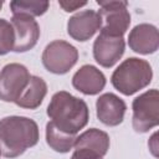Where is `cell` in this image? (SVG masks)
Masks as SVG:
<instances>
[{
  "mask_svg": "<svg viewBox=\"0 0 159 159\" xmlns=\"http://www.w3.org/2000/svg\"><path fill=\"white\" fill-rule=\"evenodd\" d=\"M39 142V127L27 117L11 116L0 119V153L16 158Z\"/></svg>",
  "mask_w": 159,
  "mask_h": 159,
  "instance_id": "obj_1",
  "label": "cell"
},
{
  "mask_svg": "<svg viewBox=\"0 0 159 159\" xmlns=\"http://www.w3.org/2000/svg\"><path fill=\"white\" fill-rule=\"evenodd\" d=\"M47 116L61 130L76 134L88 122V107L86 102L66 91L55 93L47 107Z\"/></svg>",
  "mask_w": 159,
  "mask_h": 159,
  "instance_id": "obj_2",
  "label": "cell"
},
{
  "mask_svg": "<svg viewBox=\"0 0 159 159\" xmlns=\"http://www.w3.org/2000/svg\"><path fill=\"white\" fill-rule=\"evenodd\" d=\"M152 67L145 60L130 57L123 61L112 75V84L123 94L130 96L152 81Z\"/></svg>",
  "mask_w": 159,
  "mask_h": 159,
  "instance_id": "obj_3",
  "label": "cell"
},
{
  "mask_svg": "<svg viewBox=\"0 0 159 159\" xmlns=\"http://www.w3.org/2000/svg\"><path fill=\"white\" fill-rule=\"evenodd\" d=\"M101 6L98 11L102 21L101 32L109 36L123 37L130 24V15L127 10V1H99Z\"/></svg>",
  "mask_w": 159,
  "mask_h": 159,
  "instance_id": "obj_4",
  "label": "cell"
},
{
  "mask_svg": "<svg viewBox=\"0 0 159 159\" xmlns=\"http://www.w3.org/2000/svg\"><path fill=\"white\" fill-rule=\"evenodd\" d=\"M133 128L145 133L159 123V93L157 89L147 91L133 101Z\"/></svg>",
  "mask_w": 159,
  "mask_h": 159,
  "instance_id": "obj_5",
  "label": "cell"
},
{
  "mask_svg": "<svg viewBox=\"0 0 159 159\" xmlns=\"http://www.w3.org/2000/svg\"><path fill=\"white\" fill-rule=\"evenodd\" d=\"M78 60V51L71 43L55 40L42 52V63L52 73L63 75L68 72Z\"/></svg>",
  "mask_w": 159,
  "mask_h": 159,
  "instance_id": "obj_6",
  "label": "cell"
},
{
  "mask_svg": "<svg viewBox=\"0 0 159 159\" xmlns=\"http://www.w3.org/2000/svg\"><path fill=\"white\" fill-rule=\"evenodd\" d=\"M30 77L31 76L24 65H6L0 71V99L5 102H16Z\"/></svg>",
  "mask_w": 159,
  "mask_h": 159,
  "instance_id": "obj_7",
  "label": "cell"
},
{
  "mask_svg": "<svg viewBox=\"0 0 159 159\" xmlns=\"http://www.w3.org/2000/svg\"><path fill=\"white\" fill-rule=\"evenodd\" d=\"M11 25L15 36L14 51L25 52L31 50L40 37V27L36 20L27 15H14Z\"/></svg>",
  "mask_w": 159,
  "mask_h": 159,
  "instance_id": "obj_8",
  "label": "cell"
},
{
  "mask_svg": "<svg viewBox=\"0 0 159 159\" xmlns=\"http://www.w3.org/2000/svg\"><path fill=\"white\" fill-rule=\"evenodd\" d=\"M124 46L123 37L101 32L93 43L94 60L103 67H112L124 53Z\"/></svg>",
  "mask_w": 159,
  "mask_h": 159,
  "instance_id": "obj_9",
  "label": "cell"
},
{
  "mask_svg": "<svg viewBox=\"0 0 159 159\" xmlns=\"http://www.w3.org/2000/svg\"><path fill=\"white\" fill-rule=\"evenodd\" d=\"M102 26L101 16L94 10H83L70 17L67 24L68 35L77 41H87Z\"/></svg>",
  "mask_w": 159,
  "mask_h": 159,
  "instance_id": "obj_10",
  "label": "cell"
},
{
  "mask_svg": "<svg viewBox=\"0 0 159 159\" xmlns=\"http://www.w3.org/2000/svg\"><path fill=\"white\" fill-rule=\"evenodd\" d=\"M96 108L98 119L106 125L114 127L122 123L127 106L118 96L113 93H104L97 99Z\"/></svg>",
  "mask_w": 159,
  "mask_h": 159,
  "instance_id": "obj_11",
  "label": "cell"
},
{
  "mask_svg": "<svg viewBox=\"0 0 159 159\" xmlns=\"http://www.w3.org/2000/svg\"><path fill=\"white\" fill-rule=\"evenodd\" d=\"M128 43L129 47L138 53L148 55L155 52L159 46V35L157 27L149 24L137 25L129 34Z\"/></svg>",
  "mask_w": 159,
  "mask_h": 159,
  "instance_id": "obj_12",
  "label": "cell"
},
{
  "mask_svg": "<svg viewBox=\"0 0 159 159\" xmlns=\"http://www.w3.org/2000/svg\"><path fill=\"white\" fill-rule=\"evenodd\" d=\"M72 84L84 94H97L104 88L106 77L94 66L84 65L73 75Z\"/></svg>",
  "mask_w": 159,
  "mask_h": 159,
  "instance_id": "obj_13",
  "label": "cell"
},
{
  "mask_svg": "<svg viewBox=\"0 0 159 159\" xmlns=\"http://www.w3.org/2000/svg\"><path fill=\"white\" fill-rule=\"evenodd\" d=\"M73 147L76 150H86L103 157L109 148V137L103 130L91 128L76 138Z\"/></svg>",
  "mask_w": 159,
  "mask_h": 159,
  "instance_id": "obj_14",
  "label": "cell"
},
{
  "mask_svg": "<svg viewBox=\"0 0 159 159\" xmlns=\"http://www.w3.org/2000/svg\"><path fill=\"white\" fill-rule=\"evenodd\" d=\"M46 93H47L46 82L41 77L31 76L26 87L24 88L22 93L20 94V97L15 103L22 108L35 109L42 103Z\"/></svg>",
  "mask_w": 159,
  "mask_h": 159,
  "instance_id": "obj_15",
  "label": "cell"
},
{
  "mask_svg": "<svg viewBox=\"0 0 159 159\" xmlns=\"http://www.w3.org/2000/svg\"><path fill=\"white\" fill-rule=\"evenodd\" d=\"M76 134H71L58 129L52 122L46 124V142L47 144L58 153H67L75 145Z\"/></svg>",
  "mask_w": 159,
  "mask_h": 159,
  "instance_id": "obj_16",
  "label": "cell"
},
{
  "mask_svg": "<svg viewBox=\"0 0 159 159\" xmlns=\"http://www.w3.org/2000/svg\"><path fill=\"white\" fill-rule=\"evenodd\" d=\"M10 9L14 15H27V16H40L45 14L48 9L47 1H11Z\"/></svg>",
  "mask_w": 159,
  "mask_h": 159,
  "instance_id": "obj_17",
  "label": "cell"
},
{
  "mask_svg": "<svg viewBox=\"0 0 159 159\" xmlns=\"http://www.w3.org/2000/svg\"><path fill=\"white\" fill-rule=\"evenodd\" d=\"M14 42L15 36L12 25L6 20L0 19V55H5L14 50Z\"/></svg>",
  "mask_w": 159,
  "mask_h": 159,
  "instance_id": "obj_18",
  "label": "cell"
},
{
  "mask_svg": "<svg viewBox=\"0 0 159 159\" xmlns=\"http://www.w3.org/2000/svg\"><path fill=\"white\" fill-rule=\"evenodd\" d=\"M87 2L86 1H58V5L65 10V11H75L81 6H84Z\"/></svg>",
  "mask_w": 159,
  "mask_h": 159,
  "instance_id": "obj_19",
  "label": "cell"
},
{
  "mask_svg": "<svg viewBox=\"0 0 159 159\" xmlns=\"http://www.w3.org/2000/svg\"><path fill=\"white\" fill-rule=\"evenodd\" d=\"M71 159H102V157L97 155V154H93L91 152H86V150H76L75 149V153L72 155Z\"/></svg>",
  "mask_w": 159,
  "mask_h": 159,
  "instance_id": "obj_20",
  "label": "cell"
},
{
  "mask_svg": "<svg viewBox=\"0 0 159 159\" xmlns=\"http://www.w3.org/2000/svg\"><path fill=\"white\" fill-rule=\"evenodd\" d=\"M2 4H4V2H2V1H0V9L2 7Z\"/></svg>",
  "mask_w": 159,
  "mask_h": 159,
  "instance_id": "obj_21",
  "label": "cell"
},
{
  "mask_svg": "<svg viewBox=\"0 0 159 159\" xmlns=\"http://www.w3.org/2000/svg\"><path fill=\"white\" fill-rule=\"evenodd\" d=\"M0 154H1V153H0Z\"/></svg>",
  "mask_w": 159,
  "mask_h": 159,
  "instance_id": "obj_22",
  "label": "cell"
}]
</instances>
